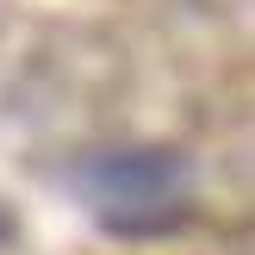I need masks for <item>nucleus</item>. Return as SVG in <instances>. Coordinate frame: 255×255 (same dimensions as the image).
I'll list each match as a JSON object with an SVG mask.
<instances>
[{
  "mask_svg": "<svg viewBox=\"0 0 255 255\" xmlns=\"http://www.w3.org/2000/svg\"><path fill=\"white\" fill-rule=\"evenodd\" d=\"M81 206L119 237H162L187 218V162L174 149H100L75 168Z\"/></svg>",
  "mask_w": 255,
  "mask_h": 255,
  "instance_id": "obj_1",
  "label": "nucleus"
}]
</instances>
